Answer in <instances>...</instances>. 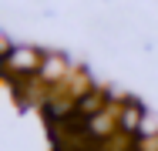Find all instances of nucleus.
<instances>
[{"instance_id": "39448f33", "label": "nucleus", "mask_w": 158, "mask_h": 151, "mask_svg": "<svg viewBox=\"0 0 158 151\" xmlns=\"http://www.w3.org/2000/svg\"><path fill=\"white\" fill-rule=\"evenodd\" d=\"M138 131H141V138L158 134V121H155V118H141V128H138Z\"/></svg>"}, {"instance_id": "f257e3e1", "label": "nucleus", "mask_w": 158, "mask_h": 151, "mask_svg": "<svg viewBox=\"0 0 158 151\" xmlns=\"http://www.w3.org/2000/svg\"><path fill=\"white\" fill-rule=\"evenodd\" d=\"M40 64H44V57L31 47H10L7 51V74L10 77H31L40 71Z\"/></svg>"}, {"instance_id": "20e7f679", "label": "nucleus", "mask_w": 158, "mask_h": 151, "mask_svg": "<svg viewBox=\"0 0 158 151\" xmlns=\"http://www.w3.org/2000/svg\"><path fill=\"white\" fill-rule=\"evenodd\" d=\"M141 118H145V114H141L135 104H121V131H125V134H135V131L141 128Z\"/></svg>"}, {"instance_id": "7ed1b4c3", "label": "nucleus", "mask_w": 158, "mask_h": 151, "mask_svg": "<svg viewBox=\"0 0 158 151\" xmlns=\"http://www.w3.org/2000/svg\"><path fill=\"white\" fill-rule=\"evenodd\" d=\"M67 74H71V67H67V60H64V57H44L40 71H37V77H40V81H47L51 88H54V84H61Z\"/></svg>"}, {"instance_id": "423d86ee", "label": "nucleus", "mask_w": 158, "mask_h": 151, "mask_svg": "<svg viewBox=\"0 0 158 151\" xmlns=\"http://www.w3.org/2000/svg\"><path fill=\"white\" fill-rule=\"evenodd\" d=\"M138 151H158V134H148V138H138Z\"/></svg>"}, {"instance_id": "f03ea898", "label": "nucleus", "mask_w": 158, "mask_h": 151, "mask_svg": "<svg viewBox=\"0 0 158 151\" xmlns=\"http://www.w3.org/2000/svg\"><path fill=\"white\" fill-rule=\"evenodd\" d=\"M114 128H121V108H104V111L91 114L84 124V131L91 138H108V134H114Z\"/></svg>"}]
</instances>
